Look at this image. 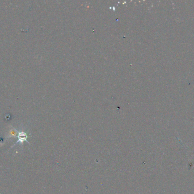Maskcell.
<instances>
[{
	"label": "cell",
	"instance_id": "obj_1",
	"mask_svg": "<svg viewBox=\"0 0 194 194\" xmlns=\"http://www.w3.org/2000/svg\"><path fill=\"white\" fill-rule=\"evenodd\" d=\"M18 138L19 140L17 142H23L24 141H27V136L26 135L25 133H22L19 134V135L18 136Z\"/></svg>",
	"mask_w": 194,
	"mask_h": 194
}]
</instances>
